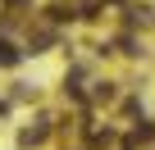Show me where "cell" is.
Masks as SVG:
<instances>
[{"label":"cell","mask_w":155,"mask_h":150,"mask_svg":"<svg viewBox=\"0 0 155 150\" xmlns=\"http://www.w3.org/2000/svg\"><path fill=\"white\" fill-rule=\"evenodd\" d=\"M82 5H96V0H82Z\"/></svg>","instance_id":"cell-3"},{"label":"cell","mask_w":155,"mask_h":150,"mask_svg":"<svg viewBox=\"0 0 155 150\" xmlns=\"http://www.w3.org/2000/svg\"><path fill=\"white\" fill-rule=\"evenodd\" d=\"M9 5H23V0H9Z\"/></svg>","instance_id":"cell-2"},{"label":"cell","mask_w":155,"mask_h":150,"mask_svg":"<svg viewBox=\"0 0 155 150\" xmlns=\"http://www.w3.org/2000/svg\"><path fill=\"white\" fill-rule=\"evenodd\" d=\"M0 64H18V50H14V46H5V41H0Z\"/></svg>","instance_id":"cell-1"}]
</instances>
